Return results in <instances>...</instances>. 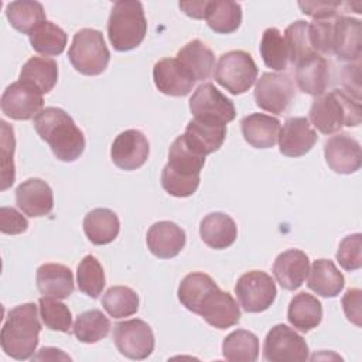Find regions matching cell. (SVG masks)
Listing matches in <instances>:
<instances>
[{"label": "cell", "mask_w": 362, "mask_h": 362, "mask_svg": "<svg viewBox=\"0 0 362 362\" xmlns=\"http://www.w3.org/2000/svg\"><path fill=\"white\" fill-rule=\"evenodd\" d=\"M34 129L61 161L72 163L85 150L86 141L82 130L64 109L54 106L42 109L34 117Z\"/></svg>", "instance_id": "obj_1"}, {"label": "cell", "mask_w": 362, "mask_h": 362, "mask_svg": "<svg viewBox=\"0 0 362 362\" xmlns=\"http://www.w3.org/2000/svg\"><path fill=\"white\" fill-rule=\"evenodd\" d=\"M205 164V156L191 150L182 134L168 150V163L161 171V187L173 197H191L199 185V174Z\"/></svg>", "instance_id": "obj_2"}, {"label": "cell", "mask_w": 362, "mask_h": 362, "mask_svg": "<svg viewBox=\"0 0 362 362\" xmlns=\"http://www.w3.org/2000/svg\"><path fill=\"white\" fill-rule=\"evenodd\" d=\"M41 322L34 303H24L8 311L0 334L6 355L24 361L33 356L38 345Z\"/></svg>", "instance_id": "obj_3"}, {"label": "cell", "mask_w": 362, "mask_h": 362, "mask_svg": "<svg viewBox=\"0 0 362 362\" xmlns=\"http://www.w3.org/2000/svg\"><path fill=\"white\" fill-rule=\"evenodd\" d=\"M310 122L324 134H334L344 126L361 124V103L345 89H334L315 96L310 107Z\"/></svg>", "instance_id": "obj_4"}, {"label": "cell", "mask_w": 362, "mask_h": 362, "mask_svg": "<svg viewBox=\"0 0 362 362\" xmlns=\"http://www.w3.org/2000/svg\"><path fill=\"white\" fill-rule=\"evenodd\" d=\"M147 33L143 4L137 0H120L112 7L107 20V37L116 51L139 47Z\"/></svg>", "instance_id": "obj_5"}, {"label": "cell", "mask_w": 362, "mask_h": 362, "mask_svg": "<svg viewBox=\"0 0 362 362\" xmlns=\"http://www.w3.org/2000/svg\"><path fill=\"white\" fill-rule=\"evenodd\" d=\"M72 66L82 75H100L109 64L110 52L103 34L93 28H82L75 33L68 51Z\"/></svg>", "instance_id": "obj_6"}, {"label": "cell", "mask_w": 362, "mask_h": 362, "mask_svg": "<svg viewBox=\"0 0 362 362\" xmlns=\"http://www.w3.org/2000/svg\"><path fill=\"white\" fill-rule=\"evenodd\" d=\"M259 69L250 54L235 49L219 57L215 66V81L232 95L247 92L257 79Z\"/></svg>", "instance_id": "obj_7"}, {"label": "cell", "mask_w": 362, "mask_h": 362, "mask_svg": "<svg viewBox=\"0 0 362 362\" xmlns=\"http://www.w3.org/2000/svg\"><path fill=\"white\" fill-rule=\"evenodd\" d=\"M235 294L246 313H262L273 304L277 288L267 273L252 270L238 279Z\"/></svg>", "instance_id": "obj_8"}, {"label": "cell", "mask_w": 362, "mask_h": 362, "mask_svg": "<svg viewBox=\"0 0 362 362\" xmlns=\"http://www.w3.org/2000/svg\"><path fill=\"white\" fill-rule=\"evenodd\" d=\"M113 341L117 351L129 359L141 361L154 351L153 329L146 321L139 318L115 324Z\"/></svg>", "instance_id": "obj_9"}, {"label": "cell", "mask_w": 362, "mask_h": 362, "mask_svg": "<svg viewBox=\"0 0 362 362\" xmlns=\"http://www.w3.org/2000/svg\"><path fill=\"white\" fill-rule=\"evenodd\" d=\"M263 358L269 362H303L308 359V345L293 328L277 324L264 338Z\"/></svg>", "instance_id": "obj_10"}, {"label": "cell", "mask_w": 362, "mask_h": 362, "mask_svg": "<svg viewBox=\"0 0 362 362\" xmlns=\"http://www.w3.org/2000/svg\"><path fill=\"white\" fill-rule=\"evenodd\" d=\"M294 98V83L287 74L264 72L255 86L256 105L270 113L281 115Z\"/></svg>", "instance_id": "obj_11"}, {"label": "cell", "mask_w": 362, "mask_h": 362, "mask_svg": "<svg viewBox=\"0 0 362 362\" xmlns=\"http://www.w3.org/2000/svg\"><path fill=\"white\" fill-rule=\"evenodd\" d=\"M195 314L201 315L209 325L226 329L236 325L240 320V310L236 300L228 291L215 284L201 298Z\"/></svg>", "instance_id": "obj_12"}, {"label": "cell", "mask_w": 362, "mask_h": 362, "mask_svg": "<svg viewBox=\"0 0 362 362\" xmlns=\"http://www.w3.org/2000/svg\"><path fill=\"white\" fill-rule=\"evenodd\" d=\"M42 92L30 83L17 81L8 85L1 95V112L14 120H30L44 106Z\"/></svg>", "instance_id": "obj_13"}, {"label": "cell", "mask_w": 362, "mask_h": 362, "mask_svg": "<svg viewBox=\"0 0 362 362\" xmlns=\"http://www.w3.org/2000/svg\"><path fill=\"white\" fill-rule=\"evenodd\" d=\"M189 110L194 117H206L222 122H232L236 116L233 102L218 90L212 83H202L189 99Z\"/></svg>", "instance_id": "obj_14"}, {"label": "cell", "mask_w": 362, "mask_h": 362, "mask_svg": "<svg viewBox=\"0 0 362 362\" xmlns=\"http://www.w3.org/2000/svg\"><path fill=\"white\" fill-rule=\"evenodd\" d=\"M150 146L147 137L134 129L122 132L113 140L110 157L116 167L124 171H133L144 165L148 158Z\"/></svg>", "instance_id": "obj_15"}, {"label": "cell", "mask_w": 362, "mask_h": 362, "mask_svg": "<svg viewBox=\"0 0 362 362\" xmlns=\"http://www.w3.org/2000/svg\"><path fill=\"white\" fill-rule=\"evenodd\" d=\"M324 156L328 167L338 174L356 173L362 164L361 144L348 133L331 136L324 144Z\"/></svg>", "instance_id": "obj_16"}, {"label": "cell", "mask_w": 362, "mask_h": 362, "mask_svg": "<svg viewBox=\"0 0 362 362\" xmlns=\"http://www.w3.org/2000/svg\"><path fill=\"white\" fill-rule=\"evenodd\" d=\"M182 137L191 150L208 156L222 147L226 137V124L214 119L194 117L188 122Z\"/></svg>", "instance_id": "obj_17"}, {"label": "cell", "mask_w": 362, "mask_h": 362, "mask_svg": "<svg viewBox=\"0 0 362 362\" xmlns=\"http://www.w3.org/2000/svg\"><path fill=\"white\" fill-rule=\"evenodd\" d=\"M317 133L310 120L303 116L290 117L284 122L279 133V150L287 157H300L307 154L317 143Z\"/></svg>", "instance_id": "obj_18"}, {"label": "cell", "mask_w": 362, "mask_h": 362, "mask_svg": "<svg viewBox=\"0 0 362 362\" xmlns=\"http://www.w3.org/2000/svg\"><path fill=\"white\" fill-rule=\"evenodd\" d=\"M16 204L28 216H45L54 208V194L44 180L28 178L17 187Z\"/></svg>", "instance_id": "obj_19"}, {"label": "cell", "mask_w": 362, "mask_h": 362, "mask_svg": "<svg viewBox=\"0 0 362 362\" xmlns=\"http://www.w3.org/2000/svg\"><path fill=\"white\" fill-rule=\"evenodd\" d=\"M362 25L358 18L339 16L332 25V54L342 61L359 62L362 52Z\"/></svg>", "instance_id": "obj_20"}, {"label": "cell", "mask_w": 362, "mask_h": 362, "mask_svg": "<svg viewBox=\"0 0 362 362\" xmlns=\"http://www.w3.org/2000/svg\"><path fill=\"white\" fill-rule=\"evenodd\" d=\"M150 252L158 259L175 257L185 246L184 229L170 221H160L150 226L146 236Z\"/></svg>", "instance_id": "obj_21"}, {"label": "cell", "mask_w": 362, "mask_h": 362, "mask_svg": "<svg viewBox=\"0 0 362 362\" xmlns=\"http://www.w3.org/2000/svg\"><path fill=\"white\" fill-rule=\"evenodd\" d=\"M310 272V259L300 249H288L280 253L273 263V274L277 283L288 291H294L305 281Z\"/></svg>", "instance_id": "obj_22"}, {"label": "cell", "mask_w": 362, "mask_h": 362, "mask_svg": "<svg viewBox=\"0 0 362 362\" xmlns=\"http://www.w3.org/2000/svg\"><path fill=\"white\" fill-rule=\"evenodd\" d=\"M153 79L157 89L168 96H187L195 81L181 66L177 58H163L153 68Z\"/></svg>", "instance_id": "obj_23"}, {"label": "cell", "mask_w": 362, "mask_h": 362, "mask_svg": "<svg viewBox=\"0 0 362 362\" xmlns=\"http://www.w3.org/2000/svg\"><path fill=\"white\" fill-rule=\"evenodd\" d=\"M329 79V62L320 54H313L296 64V82L304 93L313 96L325 93Z\"/></svg>", "instance_id": "obj_24"}, {"label": "cell", "mask_w": 362, "mask_h": 362, "mask_svg": "<svg viewBox=\"0 0 362 362\" xmlns=\"http://www.w3.org/2000/svg\"><path fill=\"white\" fill-rule=\"evenodd\" d=\"M37 288L45 297L68 298L74 293V274L59 263H45L37 269Z\"/></svg>", "instance_id": "obj_25"}, {"label": "cell", "mask_w": 362, "mask_h": 362, "mask_svg": "<svg viewBox=\"0 0 362 362\" xmlns=\"http://www.w3.org/2000/svg\"><path fill=\"white\" fill-rule=\"evenodd\" d=\"M243 139L255 148H270L280 133V120L264 113H250L240 122Z\"/></svg>", "instance_id": "obj_26"}, {"label": "cell", "mask_w": 362, "mask_h": 362, "mask_svg": "<svg viewBox=\"0 0 362 362\" xmlns=\"http://www.w3.org/2000/svg\"><path fill=\"white\" fill-rule=\"evenodd\" d=\"M199 235L202 242L212 249H226L238 238L235 221L223 212H211L201 221Z\"/></svg>", "instance_id": "obj_27"}, {"label": "cell", "mask_w": 362, "mask_h": 362, "mask_svg": "<svg viewBox=\"0 0 362 362\" xmlns=\"http://www.w3.org/2000/svg\"><path fill=\"white\" fill-rule=\"evenodd\" d=\"M177 61L195 82L208 79L215 68V55L201 40L185 44L177 52Z\"/></svg>", "instance_id": "obj_28"}, {"label": "cell", "mask_w": 362, "mask_h": 362, "mask_svg": "<svg viewBox=\"0 0 362 362\" xmlns=\"http://www.w3.org/2000/svg\"><path fill=\"white\" fill-rule=\"evenodd\" d=\"M307 286L321 297H337L345 286V279L332 260L318 259L311 264Z\"/></svg>", "instance_id": "obj_29"}, {"label": "cell", "mask_w": 362, "mask_h": 362, "mask_svg": "<svg viewBox=\"0 0 362 362\" xmlns=\"http://www.w3.org/2000/svg\"><path fill=\"white\" fill-rule=\"evenodd\" d=\"M120 230L117 215L107 208H95L83 218V232L93 245H107L113 242Z\"/></svg>", "instance_id": "obj_30"}, {"label": "cell", "mask_w": 362, "mask_h": 362, "mask_svg": "<svg viewBox=\"0 0 362 362\" xmlns=\"http://www.w3.org/2000/svg\"><path fill=\"white\" fill-rule=\"evenodd\" d=\"M288 322L301 332H308L318 327L322 320V305L317 297L303 291L296 294L287 310Z\"/></svg>", "instance_id": "obj_31"}, {"label": "cell", "mask_w": 362, "mask_h": 362, "mask_svg": "<svg viewBox=\"0 0 362 362\" xmlns=\"http://www.w3.org/2000/svg\"><path fill=\"white\" fill-rule=\"evenodd\" d=\"M206 24L218 34H230L242 23V7L236 1L215 0L208 1L205 8Z\"/></svg>", "instance_id": "obj_32"}, {"label": "cell", "mask_w": 362, "mask_h": 362, "mask_svg": "<svg viewBox=\"0 0 362 362\" xmlns=\"http://www.w3.org/2000/svg\"><path fill=\"white\" fill-rule=\"evenodd\" d=\"M20 81L33 85L42 93H48L57 85L58 65L52 58L31 57L20 71Z\"/></svg>", "instance_id": "obj_33"}, {"label": "cell", "mask_w": 362, "mask_h": 362, "mask_svg": "<svg viewBox=\"0 0 362 362\" xmlns=\"http://www.w3.org/2000/svg\"><path fill=\"white\" fill-rule=\"evenodd\" d=\"M6 16L13 28L28 35L44 21H47L42 4L31 0L8 3L6 7Z\"/></svg>", "instance_id": "obj_34"}, {"label": "cell", "mask_w": 362, "mask_h": 362, "mask_svg": "<svg viewBox=\"0 0 362 362\" xmlns=\"http://www.w3.org/2000/svg\"><path fill=\"white\" fill-rule=\"evenodd\" d=\"M222 354L230 362H255L259 358V339L246 329L232 331L222 342Z\"/></svg>", "instance_id": "obj_35"}, {"label": "cell", "mask_w": 362, "mask_h": 362, "mask_svg": "<svg viewBox=\"0 0 362 362\" xmlns=\"http://www.w3.org/2000/svg\"><path fill=\"white\" fill-rule=\"evenodd\" d=\"M30 44L34 51L47 57H55L64 52L68 37L65 31L52 21H44L30 35Z\"/></svg>", "instance_id": "obj_36"}, {"label": "cell", "mask_w": 362, "mask_h": 362, "mask_svg": "<svg viewBox=\"0 0 362 362\" xmlns=\"http://www.w3.org/2000/svg\"><path fill=\"white\" fill-rule=\"evenodd\" d=\"M72 331L78 341L95 344L107 337L110 331V321L100 310H88L76 317Z\"/></svg>", "instance_id": "obj_37"}, {"label": "cell", "mask_w": 362, "mask_h": 362, "mask_svg": "<svg viewBox=\"0 0 362 362\" xmlns=\"http://www.w3.org/2000/svg\"><path fill=\"white\" fill-rule=\"evenodd\" d=\"M102 305L113 318L130 317L139 310V296L127 286H113L103 294Z\"/></svg>", "instance_id": "obj_38"}, {"label": "cell", "mask_w": 362, "mask_h": 362, "mask_svg": "<svg viewBox=\"0 0 362 362\" xmlns=\"http://www.w3.org/2000/svg\"><path fill=\"white\" fill-rule=\"evenodd\" d=\"M260 55L267 68L284 71L288 64V51L283 34L274 28H266L260 41Z\"/></svg>", "instance_id": "obj_39"}, {"label": "cell", "mask_w": 362, "mask_h": 362, "mask_svg": "<svg viewBox=\"0 0 362 362\" xmlns=\"http://www.w3.org/2000/svg\"><path fill=\"white\" fill-rule=\"evenodd\" d=\"M76 283L78 288L92 298H98L99 294H102L106 277L102 264L95 256L88 255L79 262L76 270Z\"/></svg>", "instance_id": "obj_40"}, {"label": "cell", "mask_w": 362, "mask_h": 362, "mask_svg": "<svg viewBox=\"0 0 362 362\" xmlns=\"http://www.w3.org/2000/svg\"><path fill=\"white\" fill-rule=\"evenodd\" d=\"M284 41L288 51V61L294 65L304 58L317 54L314 52L310 41L308 23L304 20H297L291 23L284 31Z\"/></svg>", "instance_id": "obj_41"}, {"label": "cell", "mask_w": 362, "mask_h": 362, "mask_svg": "<svg viewBox=\"0 0 362 362\" xmlns=\"http://www.w3.org/2000/svg\"><path fill=\"white\" fill-rule=\"evenodd\" d=\"M40 315L44 325L52 331L69 332L72 325V314L69 308L52 297H41L38 300Z\"/></svg>", "instance_id": "obj_42"}, {"label": "cell", "mask_w": 362, "mask_h": 362, "mask_svg": "<svg viewBox=\"0 0 362 362\" xmlns=\"http://www.w3.org/2000/svg\"><path fill=\"white\" fill-rule=\"evenodd\" d=\"M1 191L7 189L10 185H13L16 180V171H14V133L13 127L8 126L7 122L1 120Z\"/></svg>", "instance_id": "obj_43"}, {"label": "cell", "mask_w": 362, "mask_h": 362, "mask_svg": "<svg viewBox=\"0 0 362 362\" xmlns=\"http://www.w3.org/2000/svg\"><path fill=\"white\" fill-rule=\"evenodd\" d=\"M337 260L342 269L348 272L359 270L362 267V235L354 233L345 236L337 252Z\"/></svg>", "instance_id": "obj_44"}, {"label": "cell", "mask_w": 362, "mask_h": 362, "mask_svg": "<svg viewBox=\"0 0 362 362\" xmlns=\"http://www.w3.org/2000/svg\"><path fill=\"white\" fill-rule=\"evenodd\" d=\"M332 20H314L308 23L310 41L314 52L320 55L332 54Z\"/></svg>", "instance_id": "obj_45"}, {"label": "cell", "mask_w": 362, "mask_h": 362, "mask_svg": "<svg viewBox=\"0 0 362 362\" xmlns=\"http://www.w3.org/2000/svg\"><path fill=\"white\" fill-rule=\"evenodd\" d=\"M342 6L344 3L339 1H298V7L303 10V13L314 20L337 18Z\"/></svg>", "instance_id": "obj_46"}, {"label": "cell", "mask_w": 362, "mask_h": 362, "mask_svg": "<svg viewBox=\"0 0 362 362\" xmlns=\"http://www.w3.org/2000/svg\"><path fill=\"white\" fill-rule=\"evenodd\" d=\"M28 228V221L14 208L1 206L0 208V230L7 235H18L25 232Z\"/></svg>", "instance_id": "obj_47"}, {"label": "cell", "mask_w": 362, "mask_h": 362, "mask_svg": "<svg viewBox=\"0 0 362 362\" xmlns=\"http://www.w3.org/2000/svg\"><path fill=\"white\" fill-rule=\"evenodd\" d=\"M361 294L359 288H349L342 297V308L346 318L361 327Z\"/></svg>", "instance_id": "obj_48"}, {"label": "cell", "mask_w": 362, "mask_h": 362, "mask_svg": "<svg viewBox=\"0 0 362 362\" xmlns=\"http://www.w3.org/2000/svg\"><path fill=\"white\" fill-rule=\"evenodd\" d=\"M208 1H180V8L192 18H204Z\"/></svg>", "instance_id": "obj_49"}]
</instances>
